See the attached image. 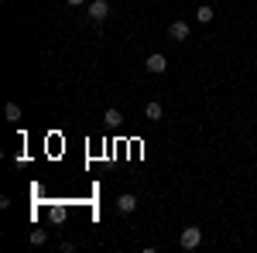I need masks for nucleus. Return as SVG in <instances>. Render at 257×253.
I'll return each mask as SVG.
<instances>
[{"mask_svg": "<svg viewBox=\"0 0 257 253\" xmlns=\"http://www.w3.org/2000/svg\"><path fill=\"white\" fill-rule=\"evenodd\" d=\"M4 117L11 120V123H18V120H21V106H18V103H7V106H4Z\"/></svg>", "mask_w": 257, "mask_h": 253, "instance_id": "nucleus-10", "label": "nucleus"}, {"mask_svg": "<svg viewBox=\"0 0 257 253\" xmlns=\"http://www.w3.org/2000/svg\"><path fill=\"white\" fill-rule=\"evenodd\" d=\"M196 21H199V24H209V21H213V7H209V4L196 7Z\"/></svg>", "mask_w": 257, "mask_h": 253, "instance_id": "nucleus-9", "label": "nucleus"}, {"mask_svg": "<svg viewBox=\"0 0 257 253\" xmlns=\"http://www.w3.org/2000/svg\"><path fill=\"white\" fill-rule=\"evenodd\" d=\"M103 123H106V127H120V123H123V113H120L117 106H110V110L103 113Z\"/></svg>", "mask_w": 257, "mask_h": 253, "instance_id": "nucleus-6", "label": "nucleus"}, {"mask_svg": "<svg viewBox=\"0 0 257 253\" xmlns=\"http://www.w3.org/2000/svg\"><path fill=\"white\" fill-rule=\"evenodd\" d=\"M168 38H172V41H189V38H192V31H189L185 21H172V24H168Z\"/></svg>", "mask_w": 257, "mask_h": 253, "instance_id": "nucleus-4", "label": "nucleus"}, {"mask_svg": "<svg viewBox=\"0 0 257 253\" xmlns=\"http://www.w3.org/2000/svg\"><path fill=\"white\" fill-rule=\"evenodd\" d=\"M65 219H69V212H65V205H52V209H48V222H55V226H62Z\"/></svg>", "mask_w": 257, "mask_h": 253, "instance_id": "nucleus-7", "label": "nucleus"}, {"mask_svg": "<svg viewBox=\"0 0 257 253\" xmlns=\"http://www.w3.org/2000/svg\"><path fill=\"white\" fill-rule=\"evenodd\" d=\"M86 14H89V21H106L110 18V4H106V0H89V4H86Z\"/></svg>", "mask_w": 257, "mask_h": 253, "instance_id": "nucleus-2", "label": "nucleus"}, {"mask_svg": "<svg viewBox=\"0 0 257 253\" xmlns=\"http://www.w3.org/2000/svg\"><path fill=\"white\" fill-rule=\"evenodd\" d=\"M45 243H48V233L45 229H35L31 233V246H45Z\"/></svg>", "mask_w": 257, "mask_h": 253, "instance_id": "nucleus-11", "label": "nucleus"}, {"mask_svg": "<svg viewBox=\"0 0 257 253\" xmlns=\"http://www.w3.org/2000/svg\"><path fill=\"white\" fill-rule=\"evenodd\" d=\"M178 243H182V250H199L202 246V229L199 226H185L182 236H178Z\"/></svg>", "mask_w": 257, "mask_h": 253, "instance_id": "nucleus-1", "label": "nucleus"}, {"mask_svg": "<svg viewBox=\"0 0 257 253\" xmlns=\"http://www.w3.org/2000/svg\"><path fill=\"white\" fill-rule=\"evenodd\" d=\"M144 69H148L151 76H161V72H168V59H165L161 52H151L148 62H144Z\"/></svg>", "mask_w": 257, "mask_h": 253, "instance_id": "nucleus-3", "label": "nucleus"}, {"mask_svg": "<svg viewBox=\"0 0 257 253\" xmlns=\"http://www.w3.org/2000/svg\"><path fill=\"white\" fill-rule=\"evenodd\" d=\"M69 4H72V7H82V4H86V0H69Z\"/></svg>", "mask_w": 257, "mask_h": 253, "instance_id": "nucleus-12", "label": "nucleus"}, {"mask_svg": "<svg viewBox=\"0 0 257 253\" xmlns=\"http://www.w3.org/2000/svg\"><path fill=\"white\" fill-rule=\"evenodd\" d=\"M134 209H138V198H134L131 192H127V195H120V198H117V212H120V215H131Z\"/></svg>", "mask_w": 257, "mask_h": 253, "instance_id": "nucleus-5", "label": "nucleus"}, {"mask_svg": "<svg viewBox=\"0 0 257 253\" xmlns=\"http://www.w3.org/2000/svg\"><path fill=\"white\" fill-rule=\"evenodd\" d=\"M144 117H148V120H155V123H158V120L165 117V110H161V103H155V99H151V103L144 106Z\"/></svg>", "mask_w": 257, "mask_h": 253, "instance_id": "nucleus-8", "label": "nucleus"}]
</instances>
